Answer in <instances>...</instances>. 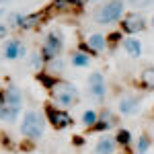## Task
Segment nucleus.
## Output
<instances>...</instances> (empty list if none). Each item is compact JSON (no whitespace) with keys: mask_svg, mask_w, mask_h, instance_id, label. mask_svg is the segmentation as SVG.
<instances>
[{"mask_svg":"<svg viewBox=\"0 0 154 154\" xmlns=\"http://www.w3.org/2000/svg\"><path fill=\"white\" fill-rule=\"evenodd\" d=\"M140 86L144 91H154V68H146L140 76Z\"/></svg>","mask_w":154,"mask_h":154,"instance_id":"obj_13","label":"nucleus"},{"mask_svg":"<svg viewBox=\"0 0 154 154\" xmlns=\"http://www.w3.org/2000/svg\"><path fill=\"white\" fill-rule=\"evenodd\" d=\"M144 27H146V23H144V19L140 14H130V17H125L121 21V29L125 33H138V31H142Z\"/></svg>","mask_w":154,"mask_h":154,"instance_id":"obj_7","label":"nucleus"},{"mask_svg":"<svg viewBox=\"0 0 154 154\" xmlns=\"http://www.w3.org/2000/svg\"><path fill=\"white\" fill-rule=\"evenodd\" d=\"M2 14H4V8H0V17H2Z\"/></svg>","mask_w":154,"mask_h":154,"instance_id":"obj_30","label":"nucleus"},{"mask_svg":"<svg viewBox=\"0 0 154 154\" xmlns=\"http://www.w3.org/2000/svg\"><path fill=\"white\" fill-rule=\"evenodd\" d=\"M88 93L97 99L105 97V78H103L101 72H93L88 76Z\"/></svg>","mask_w":154,"mask_h":154,"instance_id":"obj_6","label":"nucleus"},{"mask_svg":"<svg viewBox=\"0 0 154 154\" xmlns=\"http://www.w3.org/2000/svg\"><path fill=\"white\" fill-rule=\"evenodd\" d=\"M41 23V14L39 12H35V14H27V17H23V14H19V23H17V27H21V29H31V27H35V25Z\"/></svg>","mask_w":154,"mask_h":154,"instance_id":"obj_11","label":"nucleus"},{"mask_svg":"<svg viewBox=\"0 0 154 154\" xmlns=\"http://www.w3.org/2000/svg\"><path fill=\"white\" fill-rule=\"evenodd\" d=\"M62 35L60 33H49L48 39H45V43H43V48H41V58L45 60V62H51V60H56L60 56V51H62Z\"/></svg>","mask_w":154,"mask_h":154,"instance_id":"obj_4","label":"nucleus"},{"mask_svg":"<svg viewBox=\"0 0 154 154\" xmlns=\"http://www.w3.org/2000/svg\"><path fill=\"white\" fill-rule=\"evenodd\" d=\"M115 138H117V142L121 144V146H128V144H130V131L128 130H119Z\"/></svg>","mask_w":154,"mask_h":154,"instance_id":"obj_21","label":"nucleus"},{"mask_svg":"<svg viewBox=\"0 0 154 154\" xmlns=\"http://www.w3.org/2000/svg\"><path fill=\"white\" fill-rule=\"evenodd\" d=\"M119 113H123V115H134L138 109H140V101L136 99V97L131 95H125L119 99Z\"/></svg>","mask_w":154,"mask_h":154,"instance_id":"obj_8","label":"nucleus"},{"mask_svg":"<svg viewBox=\"0 0 154 154\" xmlns=\"http://www.w3.org/2000/svg\"><path fill=\"white\" fill-rule=\"evenodd\" d=\"M72 6H80V0H54L56 11H68Z\"/></svg>","mask_w":154,"mask_h":154,"instance_id":"obj_17","label":"nucleus"},{"mask_svg":"<svg viewBox=\"0 0 154 154\" xmlns=\"http://www.w3.org/2000/svg\"><path fill=\"white\" fill-rule=\"evenodd\" d=\"M148 146H150V140H148V136H142L140 140H138V154H144L148 150Z\"/></svg>","mask_w":154,"mask_h":154,"instance_id":"obj_22","label":"nucleus"},{"mask_svg":"<svg viewBox=\"0 0 154 154\" xmlns=\"http://www.w3.org/2000/svg\"><path fill=\"white\" fill-rule=\"evenodd\" d=\"M119 39H121V33H111V35L107 37V43H111V45H115Z\"/></svg>","mask_w":154,"mask_h":154,"instance_id":"obj_27","label":"nucleus"},{"mask_svg":"<svg viewBox=\"0 0 154 154\" xmlns=\"http://www.w3.org/2000/svg\"><path fill=\"white\" fill-rule=\"evenodd\" d=\"M45 128V119L39 111H27L23 115V123H21V134L29 140H37Z\"/></svg>","mask_w":154,"mask_h":154,"instance_id":"obj_1","label":"nucleus"},{"mask_svg":"<svg viewBox=\"0 0 154 154\" xmlns=\"http://www.w3.org/2000/svg\"><path fill=\"white\" fill-rule=\"evenodd\" d=\"M72 66H78V68L88 66V56H86V54H82V51L74 54V56H72Z\"/></svg>","mask_w":154,"mask_h":154,"instance_id":"obj_18","label":"nucleus"},{"mask_svg":"<svg viewBox=\"0 0 154 154\" xmlns=\"http://www.w3.org/2000/svg\"><path fill=\"white\" fill-rule=\"evenodd\" d=\"M123 48H125V51L130 54L131 58H140L142 56V45H140L138 39H125L123 41Z\"/></svg>","mask_w":154,"mask_h":154,"instance_id":"obj_15","label":"nucleus"},{"mask_svg":"<svg viewBox=\"0 0 154 154\" xmlns=\"http://www.w3.org/2000/svg\"><path fill=\"white\" fill-rule=\"evenodd\" d=\"M6 33H8V27H6V23H0V39H4V37H6Z\"/></svg>","mask_w":154,"mask_h":154,"instance_id":"obj_28","label":"nucleus"},{"mask_svg":"<svg viewBox=\"0 0 154 154\" xmlns=\"http://www.w3.org/2000/svg\"><path fill=\"white\" fill-rule=\"evenodd\" d=\"M4 54L8 60H17L19 56H25V45L19 41V39H11L4 48Z\"/></svg>","mask_w":154,"mask_h":154,"instance_id":"obj_10","label":"nucleus"},{"mask_svg":"<svg viewBox=\"0 0 154 154\" xmlns=\"http://www.w3.org/2000/svg\"><path fill=\"white\" fill-rule=\"evenodd\" d=\"M41 62H43L41 54H33V58H31V64H33V68H39V66H41Z\"/></svg>","mask_w":154,"mask_h":154,"instance_id":"obj_26","label":"nucleus"},{"mask_svg":"<svg viewBox=\"0 0 154 154\" xmlns=\"http://www.w3.org/2000/svg\"><path fill=\"white\" fill-rule=\"evenodd\" d=\"M150 2H152V0H130V4L136 6V8H146Z\"/></svg>","mask_w":154,"mask_h":154,"instance_id":"obj_25","label":"nucleus"},{"mask_svg":"<svg viewBox=\"0 0 154 154\" xmlns=\"http://www.w3.org/2000/svg\"><path fill=\"white\" fill-rule=\"evenodd\" d=\"M152 23H154V19H152Z\"/></svg>","mask_w":154,"mask_h":154,"instance_id":"obj_32","label":"nucleus"},{"mask_svg":"<svg viewBox=\"0 0 154 154\" xmlns=\"http://www.w3.org/2000/svg\"><path fill=\"white\" fill-rule=\"evenodd\" d=\"M51 97H54V101L62 107H72L76 103V99H78V91H76V86L70 82H58L51 86Z\"/></svg>","mask_w":154,"mask_h":154,"instance_id":"obj_2","label":"nucleus"},{"mask_svg":"<svg viewBox=\"0 0 154 154\" xmlns=\"http://www.w3.org/2000/svg\"><path fill=\"white\" fill-rule=\"evenodd\" d=\"M45 115H48L49 123L54 125V130H64V128L72 125V117H70V115H68L66 111L56 109L54 105H48V107H45Z\"/></svg>","mask_w":154,"mask_h":154,"instance_id":"obj_5","label":"nucleus"},{"mask_svg":"<svg viewBox=\"0 0 154 154\" xmlns=\"http://www.w3.org/2000/svg\"><path fill=\"white\" fill-rule=\"evenodd\" d=\"M80 51H82V54H86V56H97V51L91 48L86 41H82V43H80Z\"/></svg>","mask_w":154,"mask_h":154,"instance_id":"obj_24","label":"nucleus"},{"mask_svg":"<svg viewBox=\"0 0 154 154\" xmlns=\"http://www.w3.org/2000/svg\"><path fill=\"white\" fill-rule=\"evenodd\" d=\"M4 105L14 107V109H21V105H23V93H21L17 86L11 84V86L4 91Z\"/></svg>","mask_w":154,"mask_h":154,"instance_id":"obj_9","label":"nucleus"},{"mask_svg":"<svg viewBox=\"0 0 154 154\" xmlns=\"http://www.w3.org/2000/svg\"><path fill=\"white\" fill-rule=\"evenodd\" d=\"M82 121H84V125H86V128H88V125L93 128V125L97 123V113H95V111H84Z\"/></svg>","mask_w":154,"mask_h":154,"instance_id":"obj_19","label":"nucleus"},{"mask_svg":"<svg viewBox=\"0 0 154 154\" xmlns=\"http://www.w3.org/2000/svg\"><path fill=\"white\" fill-rule=\"evenodd\" d=\"M86 43H88V45H91V48H93V49L97 51V54H99L101 49H105V45H107V39H105L103 35H91Z\"/></svg>","mask_w":154,"mask_h":154,"instance_id":"obj_16","label":"nucleus"},{"mask_svg":"<svg viewBox=\"0 0 154 154\" xmlns=\"http://www.w3.org/2000/svg\"><path fill=\"white\" fill-rule=\"evenodd\" d=\"M64 66H66V64H64L60 58H56V60H51V62H49V72H51V74L62 72V70H64Z\"/></svg>","mask_w":154,"mask_h":154,"instance_id":"obj_20","label":"nucleus"},{"mask_svg":"<svg viewBox=\"0 0 154 154\" xmlns=\"http://www.w3.org/2000/svg\"><path fill=\"white\" fill-rule=\"evenodd\" d=\"M19 113H21V109H14V107H8V105H2L0 107V119L2 121H17L19 119Z\"/></svg>","mask_w":154,"mask_h":154,"instance_id":"obj_14","label":"nucleus"},{"mask_svg":"<svg viewBox=\"0 0 154 154\" xmlns=\"http://www.w3.org/2000/svg\"><path fill=\"white\" fill-rule=\"evenodd\" d=\"M0 2H6V0H0Z\"/></svg>","mask_w":154,"mask_h":154,"instance_id":"obj_31","label":"nucleus"},{"mask_svg":"<svg viewBox=\"0 0 154 154\" xmlns=\"http://www.w3.org/2000/svg\"><path fill=\"white\" fill-rule=\"evenodd\" d=\"M123 0H111L109 4H105V6H101L99 11H97L95 19L97 23L101 25H109V23H115V21H119L121 19V14H123Z\"/></svg>","mask_w":154,"mask_h":154,"instance_id":"obj_3","label":"nucleus"},{"mask_svg":"<svg viewBox=\"0 0 154 154\" xmlns=\"http://www.w3.org/2000/svg\"><path fill=\"white\" fill-rule=\"evenodd\" d=\"M111 125H113V123H109V121H105V119H103V121H99V123H95V125H93V130H95V131H107Z\"/></svg>","mask_w":154,"mask_h":154,"instance_id":"obj_23","label":"nucleus"},{"mask_svg":"<svg viewBox=\"0 0 154 154\" xmlns=\"http://www.w3.org/2000/svg\"><path fill=\"white\" fill-rule=\"evenodd\" d=\"M4 105V91H2V93H0V107Z\"/></svg>","mask_w":154,"mask_h":154,"instance_id":"obj_29","label":"nucleus"},{"mask_svg":"<svg viewBox=\"0 0 154 154\" xmlns=\"http://www.w3.org/2000/svg\"><path fill=\"white\" fill-rule=\"evenodd\" d=\"M113 150H115V140L107 138V136L99 140V144H97V148H95L97 154H113Z\"/></svg>","mask_w":154,"mask_h":154,"instance_id":"obj_12","label":"nucleus"}]
</instances>
